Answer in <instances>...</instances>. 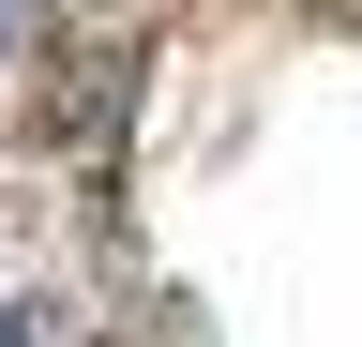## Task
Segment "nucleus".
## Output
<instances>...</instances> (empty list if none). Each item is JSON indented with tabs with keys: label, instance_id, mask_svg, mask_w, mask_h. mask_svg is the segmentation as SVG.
Masks as SVG:
<instances>
[{
	"label": "nucleus",
	"instance_id": "f257e3e1",
	"mask_svg": "<svg viewBox=\"0 0 362 347\" xmlns=\"http://www.w3.org/2000/svg\"><path fill=\"white\" fill-rule=\"evenodd\" d=\"M0 347H30V317H0Z\"/></svg>",
	"mask_w": 362,
	"mask_h": 347
}]
</instances>
